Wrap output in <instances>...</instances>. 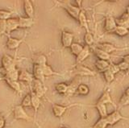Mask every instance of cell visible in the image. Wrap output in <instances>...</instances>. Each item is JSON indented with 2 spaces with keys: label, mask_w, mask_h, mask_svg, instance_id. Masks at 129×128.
<instances>
[{
  "label": "cell",
  "mask_w": 129,
  "mask_h": 128,
  "mask_svg": "<svg viewBox=\"0 0 129 128\" xmlns=\"http://www.w3.org/2000/svg\"><path fill=\"white\" fill-rule=\"evenodd\" d=\"M1 63H2L3 69H4V72H8L16 69L15 59L8 54H5L3 56Z\"/></svg>",
  "instance_id": "cell-1"
},
{
  "label": "cell",
  "mask_w": 129,
  "mask_h": 128,
  "mask_svg": "<svg viewBox=\"0 0 129 128\" xmlns=\"http://www.w3.org/2000/svg\"><path fill=\"white\" fill-rule=\"evenodd\" d=\"M106 119L109 126H113L118 122H119L120 120H129V118L123 117L118 110H115V111H113L112 113L107 114Z\"/></svg>",
  "instance_id": "cell-2"
},
{
  "label": "cell",
  "mask_w": 129,
  "mask_h": 128,
  "mask_svg": "<svg viewBox=\"0 0 129 128\" xmlns=\"http://www.w3.org/2000/svg\"><path fill=\"white\" fill-rule=\"evenodd\" d=\"M13 115H14V118L17 120H24V121H27V122H29L31 120V118L26 113V111L24 110L23 107L21 105L16 106L14 108Z\"/></svg>",
  "instance_id": "cell-3"
},
{
  "label": "cell",
  "mask_w": 129,
  "mask_h": 128,
  "mask_svg": "<svg viewBox=\"0 0 129 128\" xmlns=\"http://www.w3.org/2000/svg\"><path fill=\"white\" fill-rule=\"evenodd\" d=\"M61 7H63L64 8L66 9L68 14L70 15L72 18H74L78 20L80 12H81V11H82L81 8H79L78 6H74V5L70 4L68 2H63V3L61 4Z\"/></svg>",
  "instance_id": "cell-4"
},
{
  "label": "cell",
  "mask_w": 129,
  "mask_h": 128,
  "mask_svg": "<svg viewBox=\"0 0 129 128\" xmlns=\"http://www.w3.org/2000/svg\"><path fill=\"white\" fill-rule=\"evenodd\" d=\"M74 73L79 77H94L95 75V73L91 69L82 65H77L75 66Z\"/></svg>",
  "instance_id": "cell-5"
},
{
  "label": "cell",
  "mask_w": 129,
  "mask_h": 128,
  "mask_svg": "<svg viewBox=\"0 0 129 128\" xmlns=\"http://www.w3.org/2000/svg\"><path fill=\"white\" fill-rule=\"evenodd\" d=\"M117 27V23H116V19L112 16V15H109L105 19V24H104V28L106 30L107 32L111 33L115 32V30Z\"/></svg>",
  "instance_id": "cell-6"
},
{
  "label": "cell",
  "mask_w": 129,
  "mask_h": 128,
  "mask_svg": "<svg viewBox=\"0 0 129 128\" xmlns=\"http://www.w3.org/2000/svg\"><path fill=\"white\" fill-rule=\"evenodd\" d=\"M74 40V34L66 31H61V44L64 48H70Z\"/></svg>",
  "instance_id": "cell-7"
},
{
  "label": "cell",
  "mask_w": 129,
  "mask_h": 128,
  "mask_svg": "<svg viewBox=\"0 0 129 128\" xmlns=\"http://www.w3.org/2000/svg\"><path fill=\"white\" fill-rule=\"evenodd\" d=\"M36 94L37 97L41 98L44 94V90L43 86V82L39 80L34 79L32 81V90Z\"/></svg>",
  "instance_id": "cell-8"
},
{
  "label": "cell",
  "mask_w": 129,
  "mask_h": 128,
  "mask_svg": "<svg viewBox=\"0 0 129 128\" xmlns=\"http://www.w3.org/2000/svg\"><path fill=\"white\" fill-rule=\"evenodd\" d=\"M72 106H60V105H57V104H53L52 105V113H53L54 116L56 118H60L61 116L66 113V111Z\"/></svg>",
  "instance_id": "cell-9"
},
{
  "label": "cell",
  "mask_w": 129,
  "mask_h": 128,
  "mask_svg": "<svg viewBox=\"0 0 129 128\" xmlns=\"http://www.w3.org/2000/svg\"><path fill=\"white\" fill-rule=\"evenodd\" d=\"M80 85V81H79V77L74 79L70 85H68V90L66 94H64L66 97H72L74 94L77 93V90H78V87Z\"/></svg>",
  "instance_id": "cell-10"
},
{
  "label": "cell",
  "mask_w": 129,
  "mask_h": 128,
  "mask_svg": "<svg viewBox=\"0 0 129 128\" xmlns=\"http://www.w3.org/2000/svg\"><path fill=\"white\" fill-rule=\"evenodd\" d=\"M90 53V47L86 45L84 46L82 51L81 52L80 54L76 57V65H81L82 62H83L85 60H86Z\"/></svg>",
  "instance_id": "cell-11"
},
{
  "label": "cell",
  "mask_w": 129,
  "mask_h": 128,
  "mask_svg": "<svg viewBox=\"0 0 129 128\" xmlns=\"http://www.w3.org/2000/svg\"><path fill=\"white\" fill-rule=\"evenodd\" d=\"M98 49L103 50L104 52H106V53L111 54L113 52H115V51H119V50H122L123 49H118V48H116L115 46H114L111 44H109V43H103V44H99L98 45Z\"/></svg>",
  "instance_id": "cell-12"
},
{
  "label": "cell",
  "mask_w": 129,
  "mask_h": 128,
  "mask_svg": "<svg viewBox=\"0 0 129 128\" xmlns=\"http://www.w3.org/2000/svg\"><path fill=\"white\" fill-rule=\"evenodd\" d=\"M97 102L104 104V105H107V104H111L113 106H115L116 108V105L115 104V102H113L109 91H105L104 93L102 94V96L99 98V99L98 100V102Z\"/></svg>",
  "instance_id": "cell-13"
},
{
  "label": "cell",
  "mask_w": 129,
  "mask_h": 128,
  "mask_svg": "<svg viewBox=\"0 0 129 128\" xmlns=\"http://www.w3.org/2000/svg\"><path fill=\"white\" fill-rule=\"evenodd\" d=\"M19 27L20 28H28L34 24L33 19L28 17H19L18 19Z\"/></svg>",
  "instance_id": "cell-14"
},
{
  "label": "cell",
  "mask_w": 129,
  "mask_h": 128,
  "mask_svg": "<svg viewBox=\"0 0 129 128\" xmlns=\"http://www.w3.org/2000/svg\"><path fill=\"white\" fill-rule=\"evenodd\" d=\"M23 42V39H15V38H12L9 37L7 41V47L8 49L10 50H15L17 49L19 47V45H21V43Z\"/></svg>",
  "instance_id": "cell-15"
},
{
  "label": "cell",
  "mask_w": 129,
  "mask_h": 128,
  "mask_svg": "<svg viewBox=\"0 0 129 128\" xmlns=\"http://www.w3.org/2000/svg\"><path fill=\"white\" fill-rule=\"evenodd\" d=\"M23 7L25 14L27 15V17L33 19L34 17V7L32 3L29 0H25L23 2Z\"/></svg>",
  "instance_id": "cell-16"
},
{
  "label": "cell",
  "mask_w": 129,
  "mask_h": 128,
  "mask_svg": "<svg viewBox=\"0 0 129 128\" xmlns=\"http://www.w3.org/2000/svg\"><path fill=\"white\" fill-rule=\"evenodd\" d=\"M78 20L79 22L80 26L82 27H83V28L86 31V32H90V28H89V25H88L87 17H86V13H85L84 11H81Z\"/></svg>",
  "instance_id": "cell-17"
},
{
  "label": "cell",
  "mask_w": 129,
  "mask_h": 128,
  "mask_svg": "<svg viewBox=\"0 0 129 128\" xmlns=\"http://www.w3.org/2000/svg\"><path fill=\"white\" fill-rule=\"evenodd\" d=\"M19 28V21L18 19L11 18L7 20V32L11 33L13 31Z\"/></svg>",
  "instance_id": "cell-18"
},
{
  "label": "cell",
  "mask_w": 129,
  "mask_h": 128,
  "mask_svg": "<svg viewBox=\"0 0 129 128\" xmlns=\"http://www.w3.org/2000/svg\"><path fill=\"white\" fill-rule=\"evenodd\" d=\"M33 76H32L30 73H28L26 70H22L19 72V81H23V82H27V83H31L33 81Z\"/></svg>",
  "instance_id": "cell-19"
},
{
  "label": "cell",
  "mask_w": 129,
  "mask_h": 128,
  "mask_svg": "<svg viewBox=\"0 0 129 128\" xmlns=\"http://www.w3.org/2000/svg\"><path fill=\"white\" fill-rule=\"evenodd\" d=\"M33 77H35V79L39 80V81L44 82V75L43 73V69L41 66L34 65L33 66Z\"/></svg>",
  "instance_id": "cell-20"
},
{
  "label": "cell",
  "mask_w": 129,
  "mask_h": 128,
  "mask_svg": "<svg viewBox=\"0 0 129 128\" xmlns=\"http://www.w3.org/2000/svg\"><path fill=\"white\" fill-rule=\"evenodd\" d=\"M19 72L17 69L5 72L4 73V77L5 80H10V81H19Z\"/></svg>",
  "instance_id": "cell-21"
},
{
  "label": "cell",
  "mask_w": 129,
  "mask_h": 128,
  "mask_svg": "<svg viewBox=\"0 0 129 128\" xmlns=\"http://www.w3.org/2000/svg\"><path fill=\"white\" fill-rule=\"evenodd\" d=\"M94 65L96 69H98L99 72H103L108 69V67L110 65V63L107 61H103V60H97L95 61Z\"/></svg>",
  "instance_id": "cell-22"
},
{
  "label": "cell",
  "mask_w": 129,
  "mask_h": 128,
  "mask_svg": "<svg viewBox=\"0 0 129 128\" xmlns=\"http://www.w3.org/2000/svg\"><path fill=\"white\" fill-rule=\"evenodd\" d=\"M94 54L96 55V57L99 58V60H103V61H108L111 59V54H109L106 52H104L103 50H101L98 48L94 49Z\"/></svg>",
  "instance_id": "cell-23"
},
{
  "label": "cell",
  "mask_w": 129,
  "mask_h": 128,
  "mask_svg": "<svg viewBox=\"0 0 129 128\" xmlns=\"http://www.w3.org/2000/svg\"><path fill=\"white\" fill-rule=\"evenodd\" d=\"M94 107L98 110L99 114L100 115V118H106L107 116V105H104V104L99 103V102H96L94 105Z\"/></svg>",
  "instance_id": "cell-24"
},
{
  "label": "cell",
  "mask_w": 129,
  "mask_h": 128,
  "mask_svg": "<svg viewBox=\"0 0 129 128\" xmlns=\"http://www.w3.org/2000/svg\"><path fill=\"white\" fill-rule=\"evenodd\" d=\"M31 106L34 109L35 112H37L39 107L40 106V98L36 96V94L34 93L33 91L31 92Z\"/></svg>",
  "instance_id": "cell-25"
},
{
  "label": "cell",
  "mask_w": 129,
  "mask_h": 128,
  "mask_svg": "<svg viewBox=\"0 0 129 128\" xmlns=\"http://www.w3.org/2000/svg\"><path fill=\"white\" fill-rule=\"evenodd\" d=\"M83 48H84V46H82V45H80L78 43H73V45H71L70 49L71 50V53L74 56H76V57H78L81 52L82 51Z\"/></svg>",
  "instance_id": "cell-26"
},
{
  "label": "cell",
  "mask_w": 129,
  "mask_h": 128,
  "mask_svg": "<svg viewBox=\"0 0 129 128\" xmlns=\"http://www.w3.org/2000/svg\"><path fill=\"white\" fill-rule=\"evenodd\" d=\"M34 65L39 66H44L47 65V57L44 55H39L34 60Z\"/></svg>",
  "instance_id": "cell-27"
},
{
  "label": "cell",
  "mask_w": 129,
  "mask_h": 128,
  "mask_svg": "<svg viewBox=\"0 0 129 128\" xmlns=\"http://www.w3.org/2000/svg\"><path fill=\"white\" fill-rule=\"evenodd\" d=\"M7 85L9 86L12 90H14L15 92H21V86L19 81H10V80H5Z\"/></svg>",
  "instance_id": "cell-28"
},
{
  "label": "cell",
  "mask_w": 129,
  "mask_h": 128,
  "mask_svg": "<svg viewBox=\"0 0 129 128\" xmlns=\"http://www.w3.org/2000/svg\"><path fill=\"white\" fill-rule=\"evenodd\" d=\"M55 90L60 94H66L68 90V85L66 83H58L55 86Z\"/></svg>",
  "instance_id": "cell-29"
},
{
  "label": "cell",
  "mask_w": 129,
  "mask_h": 128,
  "mask_svg": "<svg viewBox=\"0 0 129 128\" xmlns=\"http://www.w3.org/2000/svg\"><path fill=\"white\" fill-rule=\"evenodd\" d=\"M42 69H43V73H44V77H51V76H53V75H59V73H56V72L48 65L43 66Z\"/></svg>",
  "instance_id": "cell-30"
},
{
  "label": "cell",
  "mask_w": 129,
  "mask_h": 128,
  "mask_svg": "<svg viewBox=\"0 0 129 128\" xmlns=\"http://www.w3.org/2000/svg\"><path fill=\"white\" fill-rule=\"evenodd\" d=\"M89 92H90V89L85 84H80L79 86L78 87V90H77V94L82 96L87 95L89 94Z\"/></svg>",
  "instance_id": "cell-31"
},
{
  "label": "cell",
  "mask_w": 129,
  "mask_h": 128,
  "mask_svg": "<svg viewBox=\"0 0 129 128\" xmlns=\"http://www.w3.org/2000/svg\"><path fill=\"white\" fill-rule=\"evenodd\" d=\"M108 125L107 121L106 118H100L98 121H97L94 126H92V128H107Z\"/></svg>",
  "instance_id": "cell-32"
},
{
  "label": "cell",
  "mask_w": 129,
  "mask_h": 128,
  "mask_svg": "<svg viewBox=\"0 0 129 128\" xmlns=\"http://www.w3.org/2000/svg\"><path fill=\"white\" fill-rule=\"evenodd\" d=\"M103 77H104L105 81H107V83L110 84V83H111L113 81H114L115 74L113 73H111V72L109 69H107L106 71L103 72Z\"/></svg>",
  "instance_id": "cell-33"
},
{
  "label": "cell",
  "mask_w": 129,
  "mask_h": 128,
  "mask_svg": "<svg viewBox=\"0 0 129 128\" xmlns=\"http://www.w3.org/2000/svg\"><path fill=\"white\" fill-rule=\"evenodd\" d=\"M128 29L125 28V27H120V26H117V27L115 30V33L119 35V36H125V35H127L128 34Z\"/></svg>",
  "instance_id": "cell-34"
},
{
  "label": "cell",
  "mask_w": 129,
  "mask_h": 128,
  "mask_svg": "<svg viewBox=\"0 0 129 128\" xmlns=\"http://www.w3.org/2000/svg\"><path fill=\"white\" fill-rule=\"evenodd\" d=\"M11 15H12L11 11L0 10V20H5V21H7L9 19H11Z\"/></svg>",
  "instance_id": "cell-35"
},
{
  "label": "cell",
  "mask_w": 129,
  "mask_h": 128,
  "mask_svg": "<svg viewBox=\"0 0 129 128\" xmlns=\"http://www.w3.org/2000/svg\"><path fill=\"white\" fill-rule=\"evenodd\" d=\"M84 41L87 46H90L94 44V36L90 32H86L84 35Z\"/></svg>",
  "instance_id": "cell-36"
},
{
  "label": "cell",
  "mask_w": 129,
  "mask_h": 128,
  "mask_svg": "<svg viewBox=\"0 0 129 128\" xmlns=\"http://www.w3.org/2000/svg\"><path fill=\"white\" fill-rule=\"evenodd\" d=\"M21 106L23 107H29L31 106V94H27L25 97L23 98L22 103H21Z\"/></svg>",
  "instance_id": "cell-37"
},
{
  "label": "cell",
  "mask_w": 129,
  "mask_h": 128,
  "mask_svg": "<svg viewBox=\"0 0 129 128\" xmlns=\"http://www.w3.org/2000/svg\"><path fill=\"white\" fill-rule=\"evenodd\" d=\"M119 105L121 106H129V97H127L126 94H123L119 99Z\"/></svg>",
  "instance_id": "cell-38"
},
{
  "label": "cell",
  "mask_w": 129,
  "mask_h": 128,
  "mask_svg": "<svg viewBox=\"0 0 129 128\" xmlns=\"http://www.w3.org/2000/svg\"><path fill=\"white\" fill-rule=\"evenodd\" d=\"M108 69L110 70L111 73H114L115 75L116 73H118L120 71L119 67H118V65H115V64H112V63H110V65H109V67H108Z\"/></svg>",
  "instance_id": "cell-39"
},
{
  "label": "cell",
  "mask_w": 129,
  "mask_h": 128,
  "mask_svg": "<svg viewBox=\"0 0 129 128\" xmlns=\"http://www.w3.org/2000/svg\"><path fill=\"white\" fill-rule=\"evenodd\" d=\"M7 32V21L0 20V35Z\"/></svg>",
  "instance_id": "cell-40"
},
{
  "label": "cell",
  "mask_w": 129,
  "mask_h": 128,
  "mask_svg": "<svg viewBox=\"0 0 129 128\" xmlns=\"http://www.w3.org/2000/svg\"><path fill=\"white\" fill-rule=\"evenodd\" d=\"M117 65H118V67L120 71H127L129 67V64L124 61H121L119 64H117Z\"/></svg>",
  "instance_id": "cell-41"
},
{
  "label": "cell",
  "mask_w": 129,
  "mask_h": 128,
  "mask_svg": "<svg viewBox=\"0 0 129 128\" xmlns=\"http://www.w3.org/2000/svg\"><path fill=\"white\" fill-rule=\"evenodd\" d=\"M6 125V121H5V118H4L3 116L0 114V128H4Z\"/></svg>",
  "instance_id": "cell-42"
},
{
  "label": "cell",
  "mask_w": 129,
  "mask_h": 128,
  "mask_svg": "<svg viewBox=\"0 0 129 128\" xmlns=\"http://www.w3.org/2000/svg\"><path fill=\"white\" fill-rule=\"evenodd\" d=\"M120 19H122L123 20H126V21H129V13H127V12L123 13L121 15Z\"/></svg>",
  "instance_id": "cell-43"
},
{
  "label": "cell",
  "mask_w": 129,
  "mask_h": 128,
  "mask_svg": "<svg viewBox=\"0 0 129 128\" xmlns=\"http://www.w3.org/2000/svg\"><path fill=\"white\" fill-rule=\"evenodd\" d=\"M123 61L129 64V55H126L123 57Z\"/></svg>",
  "instance_id": "cell-44"
},
{
  "label": "cell",
  "mask_w": 129,
  "mask_h": 128,
  "mask_svg": "<svg viewBox=\"0 0 129 128\" xmlns=\"http://www.w3.org/2000/svg\"><path fill=\"white\" fill-rule=\"evenodd\" d=\"M124 94H126V95L127 96V97H129V87H128V88H127L126 90H125Z\"/></svg>",
  "instance_id": "cell-45"
},
{
  "label": "cell",
  "mask_w": 129,
  "mask_h": 128,
  "mask_svg": "<svg viewBox=\"0 0 129 128\" xmlns=\"http://www.w3.org/2000/svg\"><path fill=\"white\" fill-rule=\"evenodd\" d=\"M126 12L127 13H129V5L127 7V8H126Z\"/></svg>",
  "instance_id": "cell-46"
},
{
  "label": "cell",
  "mask_w": 129,
  "mask_h": 128,
  "mask_svg": "<svg viewBox=\"0 0 129 128\" xmlns=\"http://www.w3.org/2000/svg\"><path fill=\"white\" fill-rule=\"evenodd\" d=\"M126 75H127V76H129V67H128L127 70L126 71Z\"/></svg>",
  "instance_id": "cell-47"
},
{
  "label": "cell",
  "mask_w": 129,
  "mask_h": 128,
  "mask_svg": "<svg viewBox=\"0 0 129 128\" xmlns=\"http://www.w3.org/2000/svg\"><path fill=\"white\" fill-rule=\"evenodd\" d=\"M60 128H67V127H64V126H61V127H60Z\"/></svg>",
  "instance_id": "cell-48"
}]
</instances>
